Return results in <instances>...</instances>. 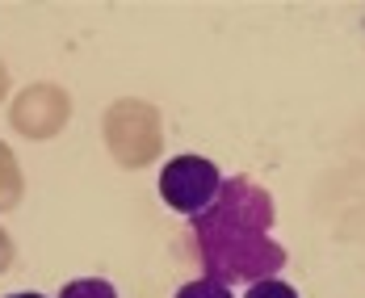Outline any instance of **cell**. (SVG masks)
<instances>
[{
	"label": "cell",
	"instance_id": "1",
	"mask_svg": "<svg viewBox=\"0 0 365 298\" xmlns=\"http://www.w3.org/2000/svg\"><path fill=\"white\" fill-rule=\"evenodd\" d=\"M273 197L248 177H227L219 197L189 219V235L206 277L222 286H256L286 269V248L273 240Z\"/></svg>",
	"mask_w": 365,
	"mask_h": 298
},
{
	"label": "cell",
	"instance_id": "2",
	"mask_svg": "<svg viewBox=\"0 0 365 298\" xmlns=\"http://www.w3.org/2000/svg\"><path fill=\"white\" fill-rule=\"evenodd\" d=\"M222 189V173L215 168V160L206 155H177L160 168V197L164 206L181 210L189 219H197Z\"/></svg>",
	"mask_w": 365,
	"mask_h": 298
},
{
	"label": "cell",
	"instance_id": "3",
	"mask_svg": "<svg viewBox=\"0 0 365 298\" xmlns=\"http://www.w3.org/2000/svg\"><path fill=\"white\" fill-rule=\"evenodd\" d=\"M59 122H63V97H59V88H51V84H34V88H26V93L13 101V126H17L21 135H30V139L55 135Z\"/></svg>",
	"mask_w": 365,
	"mask_h": 298
},
{
	"label": "cell",
	"instance_id": "4",
	"mask_svg": "<svg viewBox=\"0 0 365 298\" xmlns=\"http://www.w3.org/2000/svg\"><path fill=\"white\" fill-rule=\"evenodd\" d=\"M21 202V168L17 155L0 143V210H13Z\"/></svg>",
	"mask_w": 365,
	"mask_h": 298
},
{
	"label": "cell",
	"instance_id": "5",
	"mask_svg": "<svg viewBox=\"0 0 365 298\" xmlns=\"http://www.w3.org/2000/svg\"><path fill=\"white\" fill-rule=\"evenodd\" d=\"M59 298H118V290L106 277H76L59 290Z\"/></svg>",
	"mask_w": 365,
	"mask_h": 298
},
{
	"label": "cell",
	"instance_id": "6",
	"mask_svg": "<svg viewBox=\"0 0 365 298\" xmlns=\"http://www.w3.org/2000/svg\"><path fill=\"white\" fill-rule=\"evenodd\" d=\"M177 298H235V294H231V286H222L215 277H197V282H185Z\"/></svg>",
	"mask_w": 365,
	"mask_h": 298
},
{
	"label": "cell",
	"instance_id": "7",
	"mask_svg": "<svg viewBox=\"0 0 365 298\" xmlns=\"http://www.w3.org/2000/svg\"><path fill=\"white\" fill-rule=\"evenodd\" d=\"M244 298H298V290H294L290 282H282V277H269V282L248 286V294Z\"/></svg>",
	"mask_w": 365,
	"mask_h": 298
},
{
	"label": "cell",
	"instance_id": "8",
	"mask_svg": "<svg viewBox=\"0 0 365 298\" xmlns=\"http://www.w3.org/2000/svg\"><path fill=\"white\" fill-rule=\"evenodd\" d=\"M13 261H17V248H13V240L4 235V227H0V273L13 269Z\"/></svg>",
	"mask_w": 365,
	"mask_h": 298
},
{
	"label": "cell",
	"instance_id": "9",
	"mask_svg": "<svg viewBox=\"0 0 365 298\" xmlns=\"http://www.w3.org/2000/svg\"><path fill=\"white\" fill-rule=\"evenodd\" d=\"M4 93H9V72L0 68V101H4Z\"/></svg>",
	"mask_w": 365,
	"mask_h": 298
},
{
	"label": "cell",
	"instance_id": "10",
	"mask_svg": "<svg viewBox=\"0 0 365 298\" xmlns=\"http://www.w3.org/2000/svg\"><path fill=\"white\" fill-rule=\"evenodd\" d=\"M9 298H42V294H34V290H21V294H9Z\"/></svg>",
	"mask_w": 365,
	"mask_h": 298
}]
</instances>
